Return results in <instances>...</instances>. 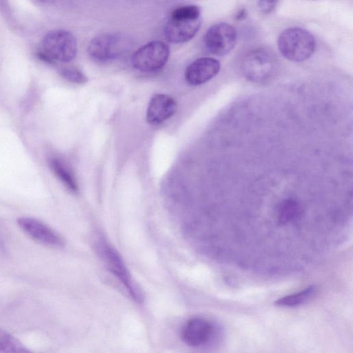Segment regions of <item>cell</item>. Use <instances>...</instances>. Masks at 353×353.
<instances>
[{
    "label": "cell",
    "instance_id": "1",
    "mask_svg": "<svg viewBox=\"0 0 353 353\" xmlns=\"http://www.w3.org/2000/svg\"><path fill=\"white\" fill-rule=\"evenodd\" d=\"M201 25V11L198 6H181L172 12L165 24L164 34L170 42L184 43L195 36Z\"/></svg>",
    "mask_w": 353,
    "mask_h": 353
},
{
    "label": "cell",
    "instance_id": "2",
    "mask_svg": "<svg viewBox=\"0 0 353 353\" xmlns=\"http://www.w3.org/2000/svg\"><path fill=\"white\" fill-rule=\"evenodd\" d=\"M280 53L287 59L302 62L308 59L314 52L316 41L306 30L294 27L283 31L278 39Z\"/></svg>",
    "mask_w": 353,
    "mask_h": 353
},
{
    "label": "cell",
    "instance_id": "3",
    "mask_svg": "<svg viewBox=\"0 0 353 353\" xmlns=\"http://www.w3.org/2000/svg\"><path fill=\"white\" fill-rule=\"evenodd\" d=\"M98 247L100 255L110 272L122 283L136 302L143 303L144 299L143 292L134 282L118 252L106 242L99 243Z\"/></svg>",
    "mask_w": 353,
    "mask_h": 353
},
{
    "label": "cell",
    "instance_id": "4",
    "mask_svg": "<svg viewBox=\"0 0 353 353\" xmlns=\"http://www.w3.org/2000/svg\"><path fill=\"white\" fill-rule=\"evenodd\" d=\"M41 49L50 59L57 62H69L77 53V42L75 37L64 30L48 32L43 39Z\"/></svg>",
    "mask_w": 353,
    "mask_h": 353
},
{
    "label": "cell",
    "instance_id": "5",
    "mask_svg": "<svg viewBox=\"0 0 353 353\" xmlns=\"http://www.w3.org/2000/svg\"><path fill=\"white\" fill-rule=\"evenodd\" d=\"M241 68L243 74L249 81L263 83L274 74L276 60L270 52L258 48L249 52L244 57Z\"/></svg>",
    "mask_w": 353,
    "mask_h": 353
},
{
    "label": "cell",
    "instance_id": "6",
    "mask_svg": "<svg viewBox=\"0 0 353 353\" xmlns=\"http://www.w3.org/2000/svg\"><path fill=\"white\" fill-rule=\"evenodd\" d=\"M170 55L169 46L162 41L150 42L139 48L132 58V65L143 72H153L163 68Z\"/></svg>",
    "mask_w": 353,
    "mask_h": 353
},
{
    "label": "cell",
    "instance_id": "7",
    "mask_svg": "<svg viewBox=\"0 0 353 353\" xmlns=\"http://www.w3.org/2000/svg\"><path fill=\"white\" fill-rule=\"evenodd\" d=\"M204 44L212 54L223 56L228 54L236 41V32L233 26L226 23L212 26L205 32Z\"/></svg>",
    "mask_w": 353,
    "mask_h": 353
},
{
    "label": "cell",
    "instance_id": "8",
    "mask_svg": "<svg viewBox=\"0 0 353 353\" xmlns=\"http://www.w3.org/2000/svg\"><path fill=\"white\" fill-rule=\"evenodd\" d=\"M214 331V326L208 320L201 317H194L189 319L183 326L181 337L187 345L199 347L211 340Z\"/></svg>",
    "mask_w": 353,
    "mask_h": 353
},
{
    "label": "cell",
    "instance_id": "9",
    "mask_svg": "<svg viewBox=\"0 0 353 353\" xmlns=\"http://www.w3.org/2000/svg\"><path fill=\"white\" fill-rule=\"evenodd\" d=\"M121 39L114 34H103L93 38L88 47V54L94 60L105 62L118 57L122 51Z\"/></svg>",
    "mask_w": 353,
    "mask_h": 353
},
{
    "label": "cell",
    "instance_id": "10",
    "mask_svg": "<svg viewBox=\"0 0 353 353\" xmlns=\"http://www.w3.org/2000/svg\"><path fill=\"white\" fill-rule=\"evenodd\" d=\"M17 223L27 234L43 245L54 248L63 245L62 238L55 231L34 218L20 217Z\"/></svg>",
    "mask_w": 353,
    "mask_h": 353
},
{
    "label": "cell",
    "instance_id": "11",
    "mask_svg": "<svg viewBox=\"0 0 353 353\" xmlns=\"http://www.w3.org/2000/svg\"><path fill=\"white\" fill-rule=\"evenodd\" d=\"M221 68L220 63L212 57H201L192 62L185 69V78L192 85H199L215 77Z\"/></svg>",
    "mask_w": 353,
    "mask_h": 353
},
{
    "label": "cell",
    "instance_id": "12",
    "mask_svg": "<svg viewBox=\"0 0 353 353\" xmlns=\"http://www.w3.org/2000/svg\"><path fill=\"white\" fill-rule=\"evenodd\" d=\"M177 110L176 101L165 94H156L150 99L146 112V120L158 125L172 117Z\"/></svg>",
    "mask_w": 353,
    "mask_h": 353
},
{
    "label": "cell",
    "instance_id": "13",
    "mask_svg": "<svg viewBox=\"0 0 353 353\" xmlns=\"http://www.w3.org/2000/svg\"><path fill=\"white\" fill-rule=\"evenodd\" d=\"M48 163L52 173L68 190L72 192L78 190L74 175L63 159L56 156H50L48 159Z\"/></svg>",
    "mask_w": 353,
    "mask_h": 353
},
{
    "label": "cell",
    "instance_id": "14",
    "mask_svg": "<svg viewBox=\"0 0 353 353\" xmlns=\"http://www.w3.org/2000/svg\"><path fill=\"white\" fill-rule=\"evenodd\" d=\"M315 290V286L310 285L298 292L281 297L274 303L276 306L279 307H296L303 304L310 299L314 294Z\"/></svg>",
    "mask_w": 353,
    "mask_h": 353
},
{
    "label": "cell",
    "instance_id": "15",
    "mask_svg": "<svg viewBox=\"0 0 353 353\" xmlns=\"http://www.w3.org/2000/svg\"><path fill=\"white\" fill-rule=\"evenodd\" d=\"M0 353H33L20 341L0 329Z\"/></svg>",
    "mask_w": 353,
    "mask_h": 353
},
{
    "label": "cell",
    "instance_id": "16",
    "mask_svg": "<svg viewBox=\"0 0 353 353\" xmlns=\"http://www.w3.org/2000/svg\"><path fill=\"white\" fill-rule=\"evenodd\" d=\"M59 72L63 79L74 83L82 84L88 81L85 74L76 68H62Z\"/></svg>",
    "mask_w": 353,
    "mask_h": 353
},
{
    "label": "cell",
    "instance_id": "17",
    "mask_svg": "<svg viewBox=\"0 0 353 353\" xmlns=\"http://www.w3.org/2000/svg\"><path fill=\"white\" fill-rule=\"evenodd\" d=\"M259 8L263 12H271L275 7L276 2L273 1H259Z\"/></svg>",
    "mask_w": 353,
    "mask_h": 353
}]
</instances>
